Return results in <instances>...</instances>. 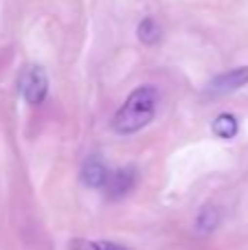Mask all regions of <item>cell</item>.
Wrapping results in <instances>:
<instances>
[{"mask_svg": "<svg viewBox=\"0 0 248 250\" xmlns=\"http://www.w3.org/2000/svg\"><path fill=\"white\" fill-rule=\"evenodd\" d=\"M211 129L220 138H233L237 134V129H240V123H237V119L233 114H220L211 125Z\"/></svg>", "mask_w": 248, "mask_h": 250, "instance_id": "cell-7", "label": "cell"}, {"mask_svg": "<svg viewBox=\"0 0 248 250\" xmlns=\"http://www.w3.org/2000/svg\"><path fill=\"white\" fill-rule=\"evenodd\" d=\"M20 92L26 104L40 105L48 95V75L42 66H26L20 75Z\"/></svg>", "mask_w": 248, "mask_h": 250, "instance_id": "cell-2", "label": "cell"}, {"mask_svg": "<svg viewBox=\"0 0 248 250\" xmlns=\"http://www.w3.org/2000/svg\"><path fill=\"white\" fill-rule=\"evenodd\" d=\"M220 220H222V213H220V208L213 207V204H207V207L202 208V211L198 213V217H196V230L200 235L213 233V230L220 226Z\"/></svg>", "mask_w": 248, "mask_h": 250, "instance_id": "cell-6", "label": "cell"}, {"mask_svg": "<svg viewBox=\"0 0 248 250\" xmlns=\"http://www.w3.org/2000/svg\"><path fill=\"white\" fill-rule=\"evenodd\" d=\"M246 83H248V66H240V68H233V70H228V73L218 75V77L207 86V95L224 97V95H231V92L244 88Z\"/></svg>", "mask_w": 248, "mask_h": 250, "instance_id": "cell-4", "label": "cell"}, {"mask_svg": "<svg viewBox=\"0 0 248 250\" xmlns=\"http://www.w3.org/2000/svg\"><path fill=\"white\" fill-rule=\"evenodd\" d=\"M158 90L154 86H141L125 99L112 119V129L117 134H136L149 125L156 117Z\"/></svg>", "mask_w": 248, "mask_h": 250, "instance_id": "cell-1", "label": "cell"}, {"mask_svg": "<svg viewBox=\"0 0 248 250\" xmlns=\"http://www.w3.org/2000/svg\"><path fill=\"white\" fill-rule=\"evenodd\" d=\"M79 178H82V182L86 187H90V189H101L105 178H108V167H105V163L99 156H90V158L82 165Z\"/></svg>", "mask_w": 248, "mask_h": 250, "instance_id": "cell-5", "label": "cell"}, {"mask_svg": "<svg viewBox=\"0 0 248 250\" xmlns=\"http://www.w3.org/2000/svg\"><path fill=\"white\" fill-rule=\"evenodd\" d=\"M68 250H99L97 242H86V239H73L68 244Z\"/></svg>", "mask_w": 248, "mask_h": 250, "instance_id": "cell-9", "label": "cell"}, {"mask_svg": "<svg viewBox=\"0 0 248 250\" xmlns=\"http://www.w3.org/2000/svg\"><path fill=\"white\" fill-rule=\"evenodd\" d=\"M136 180H139V171L134 167H121L114 169V171H108V178H105L101 189L105 191L108 200H121L134 189Z\"/></svg>", "mask_w": 248, "mask_h": 250, "instance_id": "cell-3", "label": "cell"}, {"mask_svg": "<svg viewBox=\"0 0 248 250\" xmlns=\"http://www.w3.org/2000/svg\"><path fill=\"white\" fill-rule=\"evenodd\" d=\"M139 40L143 44H147V46H154V44L161 40V26H158V22L154 20V18H145L143 22L139 24Z\"/></svg>", "mask_w": 248, "mask_h": 250, "instance_id": "cell-8", "label": "cell"}]
</instances>
